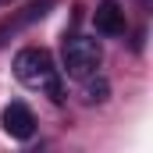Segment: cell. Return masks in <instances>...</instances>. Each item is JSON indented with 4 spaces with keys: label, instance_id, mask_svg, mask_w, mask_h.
<instances>
[{
    "label": "cell",
    "instance_id": "1",
    "mask_svg": "<svg viewBox=\"0 0 153 153\" xmlns=\"http://www.w3.org/2000/svg\"><path fill=\"white\" fill-rule=\"evenodd\" d=\"M14 78L25 89L46 93L53 103L64 100V85H61V68L53 64V53L43 46H25L14 53Z\"/></svg>",
    "mask_w": 153,
    "mask_h": 153
},
{
    "label": "cell",
    "instance_id": "5",
    "mask_svg": "<svg viewBox=\"0 0 153 153\" xmlns=\"http://www.w3.org/2000/svg\"><path fill=\"white\" fill-rule=\"evenodd\" d=\"M46 7H50V0H43V4H32V7H29L25 14H18L14 22H7V25L0 29V43H4V39H7V36H14L18 29H25V25H32L36 18H43V14H46Z\"/></svg>",
    "mask_w": 153,
    "mask_h": 153
},
{
    "label": "cell",
    "instance_id": "6",
    "mask_svg": "<svg viewBox=\"0 0 153 153\" xmlns=\"http://www.w3.org/2000/svg\"><path fill=\"white\" fill-rule=\"evenodd\" d=\"M82 82H85V89H82L85 103H103V100L111 96V82H107V78H96V75H89V78H82Z\"/></svg>",
    "mask_w": 153,
    "mask_h": 153
},
{
    "label": "cell",
    "instance_id": "4",
    "mask_svg": "<svg viewBox=\"0 0 153 153\" xmlns=\"http://www.w3.org/2000/svg\"><path fill=\"white\" fill-rule=\"evenodd\" d=\"M93 25L100 36H125V11L117 7L114 0H103L93 14Z\"/></svg>",
    "mask_w": 153,
    "mask_h": 153
},
{
    "label": "cell",
    "instance_id": "7",
    "mask_svg": "<svg viewBox=\"0 0 153 153\" xmlns=\"http://www.w3.org/2000/svg\"><path fill=\"white\" fill-rule=\"evenodd\" d=\"M0 4H11V0H0Z\"/></svg>",
    "mask_w": 153,
    "mask_h": 153
},
{
    "label": "cell",
    "instance_id": "3",
    "mask_svg": "<svg viewBox=\"0 0 153 153\" xmlns=\"http://www.w3.org/2000/svg\"><path fill=\"white\" fill-rule=\"evenodd\" d=\"M0 125H4V132H7L11 139H18V143H25V139L36 135V117H32V111H29L25 103H18V100L4 107Z\"/></svg>",
    "mask_w": 153,
    "mask_h": 153
},
{
    "label": "cell",
    "instance_id": "2",
    "mask_svg": "<svg viewBox=\"0 0 153 153\" xmlns=\"http://www.w3.org/2000/svg\"><path fill=\"white\" fill-rule=\"evenodd\" d=\"M61 57H64V71L71 78H89V75H96V68L103 61V50L93 36H68Z\"/></svg>",
    "mask_w": 153,
    "mask_h": 153
}]
</instances>
